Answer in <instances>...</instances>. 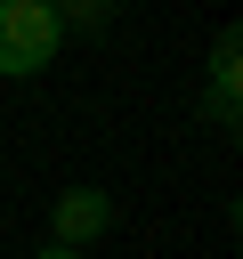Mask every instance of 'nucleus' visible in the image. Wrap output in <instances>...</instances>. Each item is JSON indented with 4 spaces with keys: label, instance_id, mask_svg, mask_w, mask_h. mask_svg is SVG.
<instances>
[{
    "label": "nucleus",
    "instance_id": "nucleus-1",
    "mask_svg": "<svg viewBox=\"0 0 243 259\" xmlns=\"http://www.w3.org/2000/svg\"><path fill=\"white\" fill-rule=\"evenodd\" d=\"M65 49V24L49 0H0V81H32L49 73Z\"/></svg>",
    "mask_w": 243,
    "mask_h": 259
},
{
    "label": "nucleus",
    "instance_id": "nucleus-2",
    "mask_svg": "<svg viewBox=\"0 0 243 259\" xmlns=\"http://www.w3.org/2000/svg\"><path fill=\"white\" fill-rule=\"evenodd\" d=\"M97 235H113V194H105V186H65V194L49 202V243L89 251Z\"/></svg>",
    "mask_w": 243,
    "mask_h": 259
},
{
    "label": "nucleus",
    "instance_id": "nucleus-3",
    "mask_svg": "<svg viewBox=\"0 0 243 259\" xmlns=\"http://www.w3.org/2000/svg\"><path fill=\"white\" fill-rule=\"evenodd\" d=\"M235 97H243V32H219V49H211V121L219 130H235Z\"/></svg>",
    "mask_w": 243,
    "mask_h": 259
},
{
    "label": "nucleus",
    "instance_id": "nucleus-4",
    "mask_svg": "<svg viewBox=\"0 0 243 259\" xmlns=\"http://www.w3.org/2000/svg\"><path fill=\"white\" fill-rule=\"evenodd\" d=\"M105 16H113V8H105V0H81V8H57V24H73V32H97V24H105Z\"/></svg>",
    "mask_w": 243,
    "mask_h": 259
},
{
    "label": "nucleus",
    "instance_id": "nucleus-5",
    "mask_svg": "<svg viewBox=\"0 0 243 259\" xmlns=\"http://www.w3.org/2000/svg\"><path fill=\"white\" fill-rule=\"evenodd\" d=\"M32 259H81V251H65V243H40V251H32Z\"/></svg>",
    "mask_w": 243,
    "mask_h": 259
}]
</instances>
